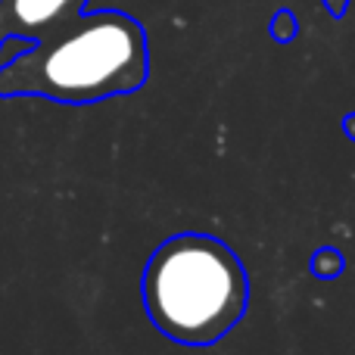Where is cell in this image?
Wrapping results in <instances>:
<instances>
[{"label":"cell","instance_id":"cell-6","mask_svg":"<svg viewBox=\"0 0 355 355\" xmlns=\"http://www.w3.org/2000/svg\"><path fill=\"white\" fill-rule=\"evenodd\" d=\"M324 6H327V12H331L334 19H340L346 12V6H349V0H324Z\"/></svg>","mask_w":355,"mask_h":355},{"label":"cell","instance_id":"cell-2","mask_svg":"<svg viewBox=\"0 0 355 355\" xmlns=\"http://www.w3.org/2000/svg\"><path fill=\"white\" fill-rule=\"evenodd\" d=\"M144 306L159 334L181 346H212L250 306V277L225 240L175 234L144 268Z\"/></svg>","mask_w":355,"mask_h":355},{"label":"cell","instance_id":"cell-7","mask_svg":"<svg viewBox=\"0 0 355 355\" xmlns=\"http://www.w3.org/2000/svg\"><path fill=\"white\" fill-rule=\"evenodd\" d=\"M343 128H346V135H349V141H355V112H349V116L343 119Z\"/></svg>","mask_w":355,"mask_h":355},{"label":"cell","instance_id":"cell-4","mask_svg":"<svg viewBox=\"0 0 355 355\" xmlns=\"http://www.w3.org/2000/svg\"><path fill=\"white\" fill-rule=\"evenodd\" d=\"M309 268H312V275H318V277H324V281H331V277H337L340 271H343V252L334 250V246H321V250L312 256Z\"/></svg>","mask_w":355,"mask_h":355},{"label":"cell","instance_id":"cell-1","mask_svg":"<svg viewBox=\"0 0 355 355\" xmlns=\"http://www.w3.org/2000/svg\"><path fill=\"white\" fill-rule=\"evenodd\" d=\"M147 31L122 10L81 12L0 62V97L100 103L147 85Z\"/></svg>","mask_w":355,"mask_h":355},{"label":"cell","instance_id":"cell-5","mask_svg":"<svg viewBox=\"0 0 355 355\" xmlns=\"http://www.w3.org/2000/svg\"><path fill=\"white\" fill-rule=\"evenodd\" d=\"M296 31H300V25H296L293 10H277L275 19H271V35H275V41L277 44H290L296 37Z\"/></svg>","mask_w":355,"mask_h":355},{"label":"cell","instance_id":"cell-3","mask_svg":"<svg viewBox=\"0 0 355 355\" xmlns=\"http://www.w3.org/2000/svg\"><path fill=\"white\" fill-rule=\"evenodd\" d=\"M87 0H0V47L10 37L44 41L75 16H81Z\"/></svg>","mask_w":355,"mask_h":355}]
</instances>
